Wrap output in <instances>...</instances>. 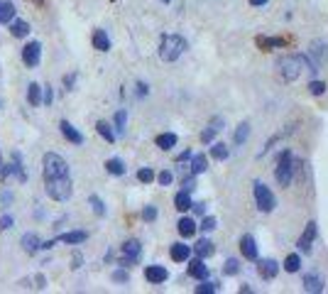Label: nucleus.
I'll list each match as a JSON object with an SVG mask.
<instances>
[{
    "mask_svg": "<svg viewBox=\"0 0 328 294\" xmlns=\"http://www.w3.org/2000/svg\"><path fill=\"white\" fill-rule=\"evenodd\" d=\"M59 130H62V135H64L71 145H81V143H83V135H81L69 120H62V123H59Z\"/></svg>",
    "mask_w": 328,
    "mask_h": 294,
    "instance_id": "nucleus-16",
    "label": "nucleus"
},
{
    "mask_svg": "<svg viewBox=\"0 0 328 294\" xmlns=\"http://www.w3.org/2000/svg\"><path fill=\"white\" fill-rule=\"evenodd\" d=\"M44 189L47 196L54 201H69L71 199V179L69 177H59V179H44Z\"/></svg>",
    "mask_w": 328,
    "mask_h": 294,
    "instance_id": "nucleus-4",
    "label": "nucleus"
},
{
    "mask_svg": "<svg viewBox=\"0 0 328 294\" xmlns=\"http://www.w3.org/2000/svg\"><path fill=\"white\" fill-rule=\"evenodd\" d=\"M189 275H191L194 280H206V277H208V267L203 265V257H196V260L189 262Z\"/></svg>",
    "mask_w": 328,
    "mask_h": 294,
    "instance_id": "nucleus-20",
    "label": "nucleus"
},
{
    "mask_svg": "<svg viewBox=\"0 0 328 294\" xmlns=\"http://www.w3.org/2000/svg\"><path fill=\"white\" fill-rule=\"evenodd\" d=\"M250 5H255V7H262V5H267V0H250Z\"/></svg>",
    "mask_w": 328,
    "mask_h": 294,
    "instance_id": "nucleus-53",
    "label": "nucleus"
},
{
    "mask_svg": "<svg viewBox=\"0 0 328 294\" xmlns=\"http://www.w3.org/2000/svg\"><path fill=\"white\" fill-rule=\"evenodd\" d=\"M164 2H169V0H164Z\"/></svg>",
    "mask_w": 328,
    "mask_h": 294,
    "instance_id": "nucleus-56",
    "label": "nucleus"
},
{
    "mask_svg": "<svg viewBox=\"0 0 328 294\" xmlns=\"http://www.w3.org/2000/svg\"><path fill=\"white\" fill-rule=\"evenodd\" d=\"M257 44H260L262 49H274V47H282V44H284V39H279V37H272V39L260 37V39H257Z\"/></svg>",
    "mask_w": 328,
    "mask_h": 294,
    "instance_id": "nucleus-35",
    "label": "nucleus"
},
{
    "mask_svg": "<svg viewBox=\"0 0 328 294\" xmlns=\"http://www.w3.org/2000/svg\"><path fill=\"white\" fill-rule=\"evenodd\" d=\"M177 145V135L174 133H162V135H157V147L159 149H172V147Z\"/></svg>",
    "mask_w": 328,
    "mask_h": 294,
    "instance_id": "nucleus-29",
    "label": "nucleus"
},
{
    "mask_svg": "<svg viewBox=\"0 0 328 294\" xmlns=\"http://www.w3.org/2000/svg\"><path fill=\"white\" fill-rule=\"evenodd\" d=\"M186 49V42L184 37L179 35H164L162 37V44H159V59L162 62H177Z\"/></svg>",
    "mask_w": 328,
    "mask_h": 294,
    "instance_id": "nucleus-2",
    "label": "nucleus"
},
{
    "mask_svg": "<svg viewBox=\"0 0 328 294\" xmlns=\"http://www.w3.org/2000/svg\"><path fill=\"white\" fill-rule=\"evenodd\" d=\"M196 189V174H189L186 179H182V191H194Z\"/></svg>",
    "mask_w": 328,
    "mask_h": 294,
    "instance_id": "nucleus-43",
    "label": "nucleus"
},
{
    "mask_svg": "<svg viewBox=\"0 0 328 294\" xmlns=\"http://www.w3.org/2000/svg\"><path fill=\"white\" fill-rule=\"evenodd\" d=\"M59 177H69V164L62 154L47 152L44 154V179H59Z\"/></svg>",
    "mask_w": 328,
    "mask_h": 294,
    "instance_id": "nucleus-5",
    "label": "nucleus"
},
{
    "mask_svg": "<svg viewBox=\"0 0 328 294\" xmlns=\"http://www.w3.org/2000/svg\"><path fill=\"white\" fill-rule=\"evenodd\" d=\"M93 47H96L98 52H108V49H110V39H108L106 30H96V32H93Z\"/></svg>",
    "mask_w": 328,
    "mask_h": 294,
    "instance_id": "nucleus-22",
    "label": "nucleus"
},
{
    "mask_svg": "<svg viewBox=\"0 0 328 294\" xmlns=\"http://www.w3.org/2000/svg\"><path fill=\"white\" fill-rule=\"evenodd\" d=\"M0 167H2V162H0Z\"/></svg>",
    "mask_w": 328,
    "mask_h": 294,
    "instance_id": "nucleus-57",
    "label": "nucleus"
},
{
    "mask_svg": "<svg viewBox=\"0 0 328 294\" xmlns=\"http://www.w3.org/2000/svg\"><path fill=\"white\" fill-rule=\"evenodd\" d=\"M177 228H179V233H182L184 238H191V235L196 233V223H194V219H179Z\"/></svg>",
    "mask_w": 328,
    "mask_h": 294,
    "instance_id": "nucleus-28",
    "label": "nucleus"
},
{
    "mask_svg": "<svg viewBox=\"0 0 328 294\" xmlns=\"http://www.w3.org/2000/svg\"><path fill=\"white\" fill-rule=\"evenodd\" d=\"M169 255H172V260H174V262H186V260L191 257V248H189V245H184V243H174V245H172V250H169Z\"/></svg>",
    "mask_w": 328,
    "mask_h": 294,
    "instance_id": "nucleus-19",
    "label": "nucleus"
},
{
    "mask_svg": "<svg viewBox=\"0 0 328 294\" xmlns=\"http://www.w3.org/2000/svg\"><path fill=\"white\" fill-rule=\"evenodd\" d=\"M73 81H76V74H69V76H66V78H64L66 88H71V86H73Z\"/></svg>",
    "mask_w": 328,
    "mask_h": 294,
    "instance_id": "nucleus-51",
    "label": "nucleus"
},
{
    "mask_svg": "<svg viewBox=\"0 0 328 294\" xmlns=\"http://www.w3.org/2000/svg\"><path fill=\"white\" fill-rule=\"evenodd\" d=\"M296 167H299V162L294 159V154H292L289 149H284L282 157H279V164H277V169H274L277 182H279L282 186H289V184H292V177H294V172H296Z\"/></svg>",
    "mask_w": 328,
    "mask_h": 294,
    "instance_id": "nucleus-3",
    "label": "nucleus"
},
{
    "mask_svg": "<svg viewBox=\"0 0 328 294\" xmlns=\"http://www.w3.org/2000/svg\"><path fill=\"white\" fill-rule=\"evenodd\" d=\"M240 250H243V255L248 260H257V243H255L253 235H243L240 238Z\"/></svg>",
    "mask_w": 328,
    "mask_h": 294,
    "instance_id": "nucleus-17",
    "label": "nucleus"
},
{
    "mask_svg": "<svg viewBox=\"0 0 328 294\" xmlns=\"http://www.w3.org/2000/svg\"><path fill=\"white\" fill-rule=\"evenodd\" d=\"M248 135H250V125L248 123H240L238 130H235V145H243L248 140Z\"/></svg>",
    "mask_w": 328,
    "mask_h": 294,
    "instance_id": "nucleus-34",
    "label": "nucleus"
},
{
    "mask_svg": "<svg viewBox=\"0 0 328 294\" xmlns=\"http://www.w3.org/2000/svg\"><path fill=\"white\" fill-rule=\"evenodd\" d=\"M96 130H98V135L106 140V143H115V133H113V128L106 123V120H98V125H96Z\"/></svg>",
    "mask_w": 328,
    "mask_h": 294,
    "instance_id": "nucleus-30",
    "label": "nucleus"
},
{
    "mask_svg": "<svg viewBox=\"0 0 328 294\" xmlns=\"http://www.w3.org/2000/svg\"><path fill=\"white\" fill-rule=\"evenodd\" d=\"M174 206H177L179 211H189V209H191V194H189V191H179V194L174 196Z\"/></svg>",
    "mask_w": 328,
    "mask_h": 294,
    "instance_id": "nucleus-31",
    "label": "nucleus"
},
{
    "mask_svg": "<svg viewBox=\"0 0 328 294\" xmlns=\"http://www.w3.org/2000/svg\"><path fill=\"white\" fill-rule=\"evenodd\" d=\"M304 290L309 294L324 292V277H321L319 270H309V272L304 275Z\"/></svg>",
    "mask_w": 328,
    "mask_h": 294,
    "instance_id": "nucleus-9",
    "label": "nucleus"
},
{
    "mask_svg": "<svg viewBox=\"0 0 328 294\" xmlns=\"http://www.w3.org/2000/svg\"><path fill=\"white\" fill-rule=\"evenodd\" d=\"M299 267H301V257H299L296 253L287 255V260H284V270H287V272H299Z\"/></svg>",
    "mask_w": 328,
    "mask_h": 294,
    "instance_id": "nucleus-32",
    "label": "nucleus"
},
{
    "mask_svg": "<svg viewBox=\"0 0 328 294\" xmlns=\"http://www.w3.org/2000/svg\"><path fill=\"white\" fill-rule=\"evenodd\" d=\"M309 57L314 59V64H316V69H319L321 64H326L328 62V44L326 42H311V47H309Z\"/></svg>",
    "mask_w": 328,
    "mask_h": 294,
    "instance_id": "nucleus-11",
    "label": "nucleus"
},
{
    "mask_svg": "<svg viewBox=\"0 0 328 294\" xmlns=\"http://www.w3.org/2000/svg\"><path fill=\"white\" fill-rule=\"evenodd\" d=\"M257 272H260V277H264V280H274L277 277V272H279V262L277 260H260L257 262Z\"/></svg>",
    "mask_w": 328,
    "mask_h": 294,
    "instance_id": "nucleus-14",
    "label": "nucleus"
},
{
    "mask_svg": "<svg viewBox=\"0 0 328 294\" xmlns=\"http://www.w3.org/2000/svg\"><path fill=\"white\" fill-rule=\"evenodd\" d=\"M113 280H115V282H128V272H125V270H115V272H113Z\"/></svg>",
    "mask_w": 328,
    "mask_h": 294,
    "instance_id": "nucleus-47",
    "label": "nucleus"
},
{
    "mask_svg": "<svg viewBox=\"0 0 328 294\" xmlns=\"http://www.w3.org/2000/svg\"><path fill=\"white\" fill-rule=\"evenodd\" d=\"M106 172L113 174V177H123V174H125V164H123V159H118V157L108 159V162H106Z\"/></svg>",
    "mask_w": 328,
    "mask_h": 294,
    "instance_id": "nucleus-26",
    "label": "nucleus"
},
{
    "mask_svg": "<svg viewBox=\"0 0 328 294\" xmlns=\"http://www.w3.org/2000/svg\"><path fill=\"white\" fill-rule=\"evenodd\" d=\"M172 179H174V174H172L169 169H164V172H159V174H157V182H159L162 186H169V184H172Z\"/></svg>",
    "mask_w": 328,
    "mask_h": 294,
    "instance_id": "nucleus-44",
    "label": "nucleus"
},
{
    "mask_svg": "<svg viewBox=\"0 0 328 294\" xmlns=\"http://www.w3.org/2000/svg\"><path fill=\"white\" fill-rule=\"evenodd\" d=\"M196 292L198 294H213V292H218V285H216V282H203V280H201Z\"/></svg>",
    "mask_w": 328,
    "mask_h": 294,
    "instance_id": "nucleus-41",
    "label": "nucleus"
},
{
    "mask_svg": "<svg viewBox=\"0 0 328 294\" xmlns=\"http://www.w3.org/2000/svg\"><path fill=\"white\" fill-rule=\"evenodd\" d=\"M39 59H42V44H39V42H27L25 49H22V62H25V67L35 69V67H39Z\"/></svg>",
    "mask_w": 328,
    "mask_h": 294,
    "instance_id": "nucleus-8",
    "label": "nucleus"
},
{
    "mask_svg": "<svg viewBox=\"0 0 328 294\" xmlns=\"http://www.w3.org/2000/svg\"><path fill=\"white\" fill-rule=\"evenodd\" d=\"M15 20V5L10 0H0V25H10Z\"/></svg>",
    "mask_w": 328,
    "mask_h": 294,
    "instance_id": "nucleus-21",
    "label": "nucleus"
},
{
    "mask_svg": "<svg viewBox=\"0 0 328 294\" xmlns=\"http://www.w3.org/2000/svg\"><path fill=\"white\" fill-rule=\"evenodd\" d=\"M167 277H169V272H167L162 265H149V267H145V280H147L149 285H162V282H167Z\"/></svg>",
    "mask_w": 328,
    "mask_h": 294,
    "instance_id": "nucleus-12",
    "label": "nucleus"
},
{
    "mask_svg": "<svg viewBox=\"0 0 328 294\" xmlns=\"http://www.w3.org/2000/svg\"><path fill=\"white\" fill-rule=\"evenodd\" d=\"M7 228H12V216L5 214V216L0 219V230H7Z\"/></svg>",
    "mask_w": 328,
    "mask_h": 294,
    "instance_id": "nucleus-48",
    "label": "nucleus"
},
{
    "mask_svg": "<svg viewBox=\"0 0 328 294\" xmlns=\"http://www.w3.org/2000/svg\"><path fill=\"white\" fill-rule=\"evenodd\" d=\"M216 225H218V220L213 219V216H203V220H201L198 228H201L203 233H211V230H216Z\"/></svg>",
    "mask_w": 328,
    "mask_h": 294,
    "instance_id": "nucleus-40",
    "label": "nucleus"
},
{
    "mask_svg": "<svg viewBox=\"0 0 328 294\" xmlns=\"http://www.w3.org/2000/svg\"><path fill=\"white\" fill-rule=\"evenodd\" d=\"M35 2H42V0H35Z\"/></svg>",
    "mask_w": 328,
    "mask_h": 294,
    "instance_id": "nucleus-55",
    "label": "nucleus"
},
{
    "mask_svg": "<svg viewBox=\"0 0 328 294\" xmlns=\"http://www.w3.org/2000/svg\"><path fill=\"white\" fill-rule=\"evenodd\" d=\"M309 93L311 96H324L326 93V83L324 81H311L309 83Z\"/></svg>",
    "mask_w": 328,
    "mask_h": 294,
    "instance_id": "nucleus-37",
    "label": "nucleus"
},
{
    "mask_svg": "<svg viewBox=\"0 0 328 294\" xmlns=\"http://www.w3.org/2000/svg\"><path fill=\"white\" fill-rule=\"evenodd\" d=\"M137 88H140V96H147V86L145 83H137Z\"/></svg>",
    "mask_w": 328,
    "mask_h": 294,
    "instance_id": "nucleus-54",
    "label": "nucleus"
},
{
    "mask_svg": "<svg viewBox=\"0 0 328 294\" xmlns=\"http://www.w3.org/2000/svg\"><path fill=\"white\" fill-rule=\"evenodd\" d=\"M10 35L12 37H27L30 35V25L25 20H12L10 22Z\"/></svg>",
    "mask_w": 328,
    "mask_h": 294,
    "instance_id": "nucleus-25",
    "label": "nucleus"
},
{
    "mask_svg": "<svg viewBox=\"0 0 328 294\" xmlns=\"http://www.w3.org/2000/svg\"><path fill=\"white\" fill-rule=\"evenodd\" d=\"M81 262H83V260H81V255H73V265H71V267H73V270H78V267H81Z\"/></svg>",
    "mask_w": 328,
    "mask_h": 294,
    "instance_id": "nucleus-52",
    "label": "nucleus"
},
{
    "mask_svg": "<svg viewBox=\"0 0 328 294\" xmlns=\"http://www.w3.org/2000/svg\"><path fill=\"white\" fill-rule=\"evenodd\" d=\"M208 169V157L206 154H191V174H203Z\"/></svg>",
    "mask_w": 328,
    "mask_h": 294,
    "instance_id": "nucleus-23",
    "label": "nucleus"
},
{
    "mask_svg": "<svg viewBox=\"0 0 328 294\" xmlns=\"http://www.w3.org/2000/svg\"><path fill=\"white\" fill-rule=\"evenodd\" d=\"M88 235H86V230H69V233H62L59 238H54L57 243H66V245H78V243H83Z\"/></svg>",
    "mask_w": 328,
    "mask_h": 294,
    "instance_id": "nucleus-18",
    "label": "nucleus"
},
{
    "mask_svg": "<svg viewBox=\"0 0 328 294\" xmlns=\"http://www.w3.org/2000/svg\"><path fill=\"white\" fill-rule=\"evenodd\" d=\"M88 204L93 206V214H96V216H106V206H103V201H101L98 196H91Z\"/></svg>",
    "mask_w": 328,
    "mask_h": 294,
    "instance_id": "nucleus-39",
    "label": "nucleus"
},
{
    "mask_svg": "<svg viewBox=\"0 0 328 294\" xmlns=\"http://www.w3.org/2000/svg\"><path fill=\"white\" fill-rule=\"evenodd\" d=\"M125 123H128V113L125 110H118L115 113V130L118 133H125Z\"/></svg>",
    "mask_w": 328,
    "mask_h": 294,
    "instance_id": "nucleus-38",
    "label": "nucleus"
},
{
    "mask_svg": "<svg viewBox=\"0 0 328 294\" xmlns=\"http://www.w3.org/2000/svg\"><path fill=\"white\" fill-rule=\"evenodd\" d=\"M194 250H196L198 257H203V260H206V257H211V255H213V243H211L208 238H201Z\"/></svg>",
    "mask_w": 328,
    "mask_h": 294,
    "instance_id": "nucleus-27",
    "label": "nucleus"
},
{
    "mask_svg": "<svg viewBox=\"0 0 328 294\" xmlns=\"http://www.w3.org/2000/svg\"><path fill=\"white\" fill-rule=\"evenodd\" d=\"M27 101H30V106H35V108L42 106V86H39V83H30V88H27Z\"/></svg>",
    "mask_w": 328,
    "mask_h": 294,
    "instance_id": "nucleus-24",
    "label": "nucleus"
},
{
    "mask_svg": "<svg viewBox=\"0 0 328 294\" xmlns=\"http://www.w3.org/2000/svg\"><path fill=\"white\" fill-rule=\"evenodd\" d=\"M186 159H191V149H184V152L177 157V162H186Z\"/></svg>",
    "mask_w": 328,
    "mask_h": 294,
    "instance_id": "nucleus-50",
    "label": "nucleus"
},
{
    "mask_svg": "<svg viewBox=\"0 0 328 294\" xmlns=\"http://www.w3.org/2000/svg\"><path fill=\"white\" fill-rule=\"evenodd\" d=\"M140 255H142L140 240H128V243H123V248H120V262H123V265H135V262L140 260Z\"/></svg>",
    "mask_w": 328,
    "mask_h": 294,
    "instance_id": "nucleus-7",
    "label": "nucleus"
},
{
    "mask_svg": "<svg viewBox=\"0 0 328 294\" xmlns=\"http://www.w3.org/2000/svg\"><path fill=\"white\" fill-rule=\"evenodd\" d=\"M314 240H316V220H309L296 245H299V250H301V253H311V245H314Z\"/></svg>",
    "mask_w": 328,
    "mask_h": 294,
    "instance_id": "nucleus-10",
    "label": "nucleus"
},
{
    "mask_svg": "<svg viewBox=\"0 0 328 294\" xmlns=\"http://www.w3.org/2000/svg\"><path fill=\"white\" fill-rule=\"evenodd\" d=\"M253 194H255V204H257V209H260V211H264V214L274 211L277 199H274V194L264 186L262 182H255V184H253Z\"/></svg>",
    "mask_w": 328,
    "mask_h": 294,
    "instance_id": "nucleus-6",
    "label": "nucleus"
},
{
    "mask_svg": "<svg viewBox=\"0 0 328 294\" xmlns=\"http://www.w3.org/2000/svg\"><path fill=\"white\" fill-rule=\"evenodd\" d=\"M223 125H225V123H223V118H220V115H216V118L211 120V125L201 133V143H213V138L223 130Z\"/></svg>",
    "mask_w": 328,
    "mask_h": 294,
    "instance_id": "nucleus-15",
    "label": "nucleus"
},
{
    "mask_svg": "<svg viewBox=\"0 0 328 294\" xmlns=\"http://www.w3.org/2000/svg\"><path fill=\"white\" fill-rule=\"evenodd\" d=\"M238 272H240V262H238L235 257L225 260V265H223V275H238Z\"/></svg>",
    "mask_w": 328,
    "mask_h": 294,
    "instance_id": "nucleus-36",
    "label": "nucleus"
},
{
    "mask_svg": "<svg viewBox=\"0 0 328 294\" xmlns=\"http://www.w3.org/2000/svg\"><path fill=\"white\" fill-rule=\"evenodd\" d=\"M42 91H44V96H42V103H47V106H49V103H52V98H54V91H52L49 86H44Z\"/></svg>",
    "mask_w": 328,
    "mask_h": 294,
    "instance_id": "nucleus-46",
    "label": "nucleus"
},
{
    "mask_svg": "<svg viewBox=\"0 0 328 294\" xmlns=\"http://www.w3.org/2000/svg\"><path fill=\"white\" fill-rule=\"evenodd\" d=\"M20 245H22V250H25L27 255H35L37 250H42V240H39L37 233H25L22 240H20Z\"/></svg>",
    "mask_w": 328,
    "mask_h": 294,
    "instance_id": "nucleus-13",
    "label": "nucleus"
},
{
    "mask_svg": "<svg viewBox=\"0 0 328 294\" xmlns=\"http://www.w3.org/2000/svg\"><path fill=\"white\" fill-rule=\"evenodd\" d=\"M137 179H140L142 184H149V182H154V172H152L149 167H145V169L137 172Z\"/></svg>",
    "mask_w": 328,
    "mask_h": 294,
    "instance_id": "nucleus-42",
    "label": "nucleus"
},
{
    "mask_svg": "<svg viewBox=\"0 0 328 294\" xmlns=\"http://www.w3.org/2000/svg\"><path fill=\"white\" fill-rule=\"evenodd\" d=\"M142 219L147 220V223H152V220L157 219V206H145L142 209Z\"/></svg>",
    "mask_w": 328,
    "mask_h": 294,
    "instance_id": "nucleus-45",
    "label": "nucleus"
},
{
    "mask_svg": "<svg viewBox=\"0 0 328 294\" xmlns=\"http://www.w3.org/2000/svg\"><path fill=\"white\" fill-rule=\"evenodd\" d=\"M191 209L196 211L198 216H203V214H206V204H191Z\"/></svg>",
    "mask_w": 328,
    "mask_h": 294,
    "instance_id": "nucleus-49",
    "label": "nucleus"
},
{
    "mask_svg": "<svg viewBox=\"0 0 328 294\" xmlns=\"http://www.w3.org/2000/svg\"><path fill=\"white\" fill-rule=\"evenodd\" d=\"M228 154H230V149H228L225 143H216V145L211 147V157H213V159H225Z\"/></svg>",
    "mask_w": 328,
    "mask_h": 294,
    "instance_id": "nucleus-33",
    "label": "nucleus"
},
{
    "mask_svg": "<svg viewBox=\"0 0 328 294\" xmlns=\"http://www.w3.org/2000/svg\"><path fill=\"white\" fill-rule=\"evenodd\" d=\"M277 69H279V76L284 81H294L299 78L301 72H309V74H316V64L309 62V57H301V54H292V57H282L277 62Z\"/></svg>",
    "mask_w": 328,
    "mask_h": 294,
    "instance_id": "nucleus-1",
    "label": "nucleus"
}]
</instances>
